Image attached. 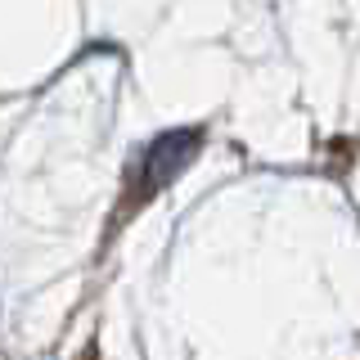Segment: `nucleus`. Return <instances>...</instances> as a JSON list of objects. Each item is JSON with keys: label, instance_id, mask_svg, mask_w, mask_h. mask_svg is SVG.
I'll use <instances>...</instances> for the list:
<instances>
[{"label": "nucleus", "instance_id": "f257e3e1", "mask_svg": "<svg viewBox=\"0 0 360 360\" xmlns=\"http://www.w3.org/2000/svg\"><path fill=\"white\" fill-rule=\"evenodd\" d=\"M198 131H172V135H158L149 144V153H144L140 172H135V198L131 202H144L153 198L158 189L167 185V180H176L180 172L189 167V158L198 153Z\"/></svg>", "mask_w": 360, "mask_h": 360}]
</instances>
